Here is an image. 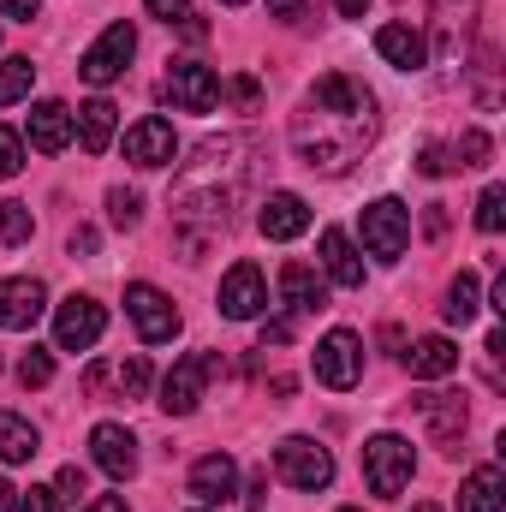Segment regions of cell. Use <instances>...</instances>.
I'll return each instance as SVG.
<instances>
[{
    "label": "cell",
    "mask_w": 506,
    "mask_h": 512,
    "mask_svg": "<svg viewBox=\"0 0 506 512\" xmlns=\"http://www.w3.org/2000/svg\"><path fill=\"white\" fill-rule=\"evenodd\" d=\"M376 54L387 60V66H399V72L429 66V42H423L411 24H381V30H376Z\"/></svg>",
    "instance_id": "cell-18"
},
{
    "label": "cell",
    "mask_w": 506,
    "mask_h": 512,
    "mask_svg": "<svg viewBox=\"0 0 506 512\" xmlns=\"http://www.w3.org/2000/svg\"><path fill=\"white\" fill-rule=\"evenodd\" d=\"M209 376H221V352H191V358H179V364L167 370V382H161V411H167V417H191V411L203 405Z\"/></svg>",
    "instance_id": "cell-4"
},
{
    "label": "cell",
    "mask_w": 506,
    "mask_h": 512,
    "mask_svg": "<svg viewBox=\"0 0 506 512\" xmlns=\"http://www.w3.org/2000/svg\"><path fill=\"white\" fill-rule=\"evenodd\" d=\"M274 471H280V483H292V489H304V495H316V489L334 483V459H328V447L310 441V435H286V441L274 447Z\"/></svg>",
    "instance_id": "cell-3"
},
{
    "label": "cell",
    "mask_w": 506,
    "mask_h": 512,
    "mask_svg": "<svg viewBox=\"0 0 506 512\" xmlns=\"http://www.w3.org/2000/svg\"><path fill=\"white\" fill-rule=\"evenodd\" d=\"M501 465H477L465 483H459V512H501Z\"/></svg>",
    "instance_id": "cell-27"
},
{
    "label": "cell",
    "mask_w": 506,
    "mask_h": 512,
    "mask_svg": "<svg viewBox=\"0 0 506 512\" xmlns=\"http://www.w3.org/2000/svg\"><path fill=\"white\" fill-rule=\"evenodd\" d=\"M126 316L137 322V334H143L149 346H161V340L179 334V310H173V298H167L161 286H149V280H131L126 286Z\"/></svg>",
    "instance_id": "cell-9"
},
{
    "label": "cell",
    "mask_w": 506,
    "mask_h": 512,
    "mask_svg": "<svg viewBox=\"0 0 506 512\" xmlns=\"http://www.w3.org/2000/svg\"><path fill=\"white\" fill-rule=\"evenodd\" d=\"M411 512H441V507H429V501H423V507H411Z\"/></svg>",
    "instance_id": "cell-50"
},
{
    "label": "cell",
    "mask_w": 506,
    "mask_h": 512,
    "mask_svg": "<svg viewBox=\"0 0 506 512\" xmlns=\"http://www.w3.org/2000/svg\"><path fill=\"white\" fill-rule=\"evenodd\" d=\"M30 143H36L42 155H60V149L72 143V108H66V102H36V108H30Z\"/></svg>",
    "instance_id": "cell-21"
},
{
    "label": "cell",
    "mask_w": 506,
    "mask_h": 512,
    "mask_svg": "<svg viewBox=\"0 0 506 512\" xmlns=\"http://www.w3.org/2000/svg\"><path fill=\"white\" fill-rule=\"evenodd\" d=\"M102 387H114L120 399H143V387H149V358H126V364H96V370L84 376V393H102Z\"/></svg>",
    "instance_id": "cell-19"
},
{
    "label": "cell",
    "mask_w": 506,
    "mask_h": 512,
    "mask_svg": "<svg viewBox=\"0 0 506 512\" xmlns=\"http://www.w3.org/2000/svg\"><path fill=\"white\" fill-rule=\"evenodd\" d=\"M417 173H429V179L453 173V149H441V143H423V155H417Z\"/></svg>",
    "instance_id": "cell-36"
},
{
    "label": "cell",
    "mask_w": 506,
    "mask_h": 512,
    "mask_svg": "<svg viewBox=\"0 0 506 512\" xmlns=\"http://www.w3.org/2000/svg\"><path fill=\"white\" fill-rule=\"evenodd\" d=\"M30 84H36V66H30L24 54H12V60L0 66V108L24 102V96H30Z\"/></svg>",
    "instance_id": "cell-29"
},
{
    "label": "cell",
    "mask_w": 506,
    "mask_h": 512,
    "mask_svg": "<svg viewBox=\"0 0 506 512\" xmlns=\"http://www.w3.org/2000/svg\"><path fill=\"white\" fill-rule=\"evenodd\" d=\"M411 471H417V453H411L405 435H370L364 441V483H370V495L393 501L411 483Z\"/></svg>",
    "instance_id": "cell-2"
},
{
    "label": "cell",
    "mask_w": 506,
    "mask_h": 512,
    "mask_svg": "<svg viewBox=\"0 0 506 512\" xmlns=\"http://www.w3.org/2000/svg\"><path fill=\"white\" fill-rule=\"evenodd\" d=\"M191 495H197L203 507H221L227 495H239V465H233V453H203V459L191 465Z\"/></svg>",
    "instance_id": "cell-17"
},
{
    "label": "cell",
    "mask_w": 506,
    "mask_h": 512,
    "mask_svg": "<svg viewBox=\"0 0 506 512\" xmlns=\"http://www.w3.org/2000/svg\"><path fill=\"white\" fill-rule=\"evenodd\" d=\"M30 233H36L30 203H0V245H30Z\"/></svg>",
    "instance_id": "cell-30"
},
{
    "label": "cell",
    "mask_w": 506,
    "mask_h": 512,
    "mask_svg": "<svg viewBox=\"0 0 506 512\" xmlns=\"http://www.w3.org/2000/svg\"><path fill=\"white\" fill-rule=\"evenodd\" d=\"M423 227H429V239H441V233H447V215H441V203H429V215H423Z\"/></svg>",
    "instance_id": "cell-45"
},
{
    "label": "cell",
    "mask_w": 506,
    "mask_h": 512,
    "mask_svg": "<svg viewBox=\"0 0 506 512\" xmlns=\"http://www.w3.org/2000/svg\"><path fill=\"white\" fill-rule=\"evenodd\" d=\"M197 512H203V507H197Z\"/></svg>",
    "instance_id": "cell-53"
},
{
    "label": "cell",
    "mask_w": 506,
    "mask_h": 512,
    "mask_svg": "<svg viewBox=\"0 0 506 512\" xmlns=\"http://www.w3.org/2000/svg\"><path fill=\"white\" fill-rule=\"evenodd\" d=\"M334 6H340V18H364L370 12V0H334Z\"/></svg>",
    "instance_id": "cell-47"
},
{
    "label": "cell",
    "mask_w": 506,
    "mask_h": 512,
    "mask_svg": "<svg viewBox=\"0 0 506 512\" xmlns=\"http://www.w3.org/2000/svg\"><path fill=\"white\" fill-rule=\"evenodd\" d=\"M36 6H42V0H0V18H18V24H30V18H36Z\"/></svg>",
    "instance_id": "cell-42"
},
{
    "label": "cell",
    "mask_w": 506,
    "mask_h": 512,
    "mask_svg": "<svg viewBox=\"0 0 506 512\" xmlns=\"http://www.w3.org/2000/svg\"><path fill=\"white\" fill-rule=\"evenodd\" d=\"M227 6H245V0H227Z\"/></svg>",
    "instance_id": "cell-51"
},
{
    "label": "cell",
    "mask_w": 506,
    "mask_h": 512,
    "mask_svg": "<svg viewBox=\"0 0 506 512\" xmlns=\"http://www.w3.org/2000/svg\"><path fill=\"white\" fill-rule=\"evenodd\" d=\"M173 155H179V143H173V126H167L161 114H149V120H137V126L126 131V161L131 167H149V173H155V167H167Z\"/></svg>",
    "instance_id": "cell-15"
},
{
    "label": "cell",
    "mask_w": 506,
    "mask_h": 512,
    "mask_svg": "<svg viewBox=\"0 0 506 512\" xmlns=\"http://www.w3.org/2000/svg\"><path fill=\"white\" fill-rule=\"evenodd\" d=\"M227 96H233L239 108H256V102H262V84H256L251 72H245V78H233V84H227Z\"/></svg>",
    "instance_id": "cell-38"
},
{
    "label": "cell",
    "mask_w": 506,
    "mask_h": 512,
    "mask_svg": "<svg viewBox=\"0 0 506 512\" xmlns=\"http://www.w3.org/2000/svg\"><path fill=\"white\" fill-rule=\"evenodd\" d=\"M405 370H411L417 382H441V376L459 370V346L441 340V334H429V340H417V346L405 352Z\"/></svg>",
    "instance_id": "cell-20"
},
{
    "label": "cell",
    "mask_w": 506,
    "mask_h": 512,
    "mask_svg": "<svg viewBox=\"0 0 506 512\" xmlns=\"http://www.w3.org/2000/svg\"><path fill=\"white\" fill-rule=\"evenodd\" d=\"M262 501H268V477H256V483H251V495H245V507H262Z\"/></svg>",
    "instance_id": "cell-49"
},
{
    "label": "cell",
    "mask_w": 506,
    "mask_h": 512,
    "mask_svg": "<svg viewBox=\"0 0 506 512\" xmlns=\"http://www.w3.org/2000/svg\"><path fill=\"white\" fill-rule=\"evenodd\" d=\"M24 173V137L0 126V179H18Z\"/></svg>",
    "instance_id": "cell-35"
},
{
    "label": "cell",
    "mask_w": 506,
    "mask_h": 512,
    "mask_svg": "<svg viewBox=\"0 0 506 512\" xmlns=\"http://www.w3.org/2000/svg\"><path fill=\"white\" fill-rule=\"evenodd\" d=\"M483 310V292H477V274H459L453 286H447V304H441V316L453 322V328H465L471 316Z\"/></svg>",
    "instance_id": "cell-28"
},
{
    "label": "cell",
    "mask_w": 506,
    "mask_h": 512,
    "mask_svg": "<svg viewBox=\"0 0 506 512\" xmlns=\"http://www.w3.org/2000/svg\"><path fill=\"white\" fill-rule=\"evenodd\" d=\"M108 221H114L120 233H131V227L143 221V197L126 191V185H114V191H108Z\"/></svg>",
    "instance_id": "cell-31"
},
{
    "label": "cell",
    "mask_w": 506,
    "mask_h": 512,
    "mask_svg": "<svg viewBox=\"0 0 506 512\" xmlns=\"http://www.w3.org/2000/svg\"><path fill=\"white\" fill-rule=\"evenodd\" d=\"M161 102H173L179 114H209L221 102V78L203 60H173L161 78Z\"/></svg>",
    "instance_id": "cell-6"
},
{
    "label": "cell",
    "mask_w": 506,
    "mask_h": 512,
    "mask_svg": "<svg viewBox=\"0 0 506 512\" xmlns=\"http://www.w3.org/2000/svg\"><path fill=\"white\" fill-rule=\"evenodd\" d=\"M292 340V316H274V322H262V346H286Z\"/></svg>",
    "instance_id": "cell-39"
},
{
    "label": "cell",
    "mask_w": 506,
    "mask_h": 512,
    "mask_svg": "<svg viewBox=\"0 0 506 512\" xmlns=\"http://www.w3.org/2000/svg\"><path fill=\"white\" fill-rule=\"evenodd\" d=\"M316 382L334 387V393H352L364 382V340L352 328H334L316 340Z\"/></svg>",
    "instance_id": "cell-5"
},
{
    "label": "cell",
    "mask_w": 506,
    "mask_h": 512,
    "mask_svg": "<svg viewBox=\"0 0 506 512\" xmlns=\"http://www.w3.org/2000/svg\"><path fill=\"white\" fill-rule=\"evenodd\" d=\"M376 90L352 72H322L292 114V149L310 173H346L376 143Z\"/></svg>",
    "instance_id": "cell-1"
},
{
    "label": "cell",
    "mask_w": 506,
    "mask_h": 512,
    "mask_svg": "<svg viewBox=\"0 0 506 512\" xmlns=\"http://www.w3.org/2000/svg\"><path fill=\"white\" fill-rule=\"evenodd\" d=\"M304 6H310V0H268V18H286V24H298V18H304Z\"/></svg>",
    "instance_id": "cell-41"
},
{
    "label": "cell",
    "mask_w": 506,
    "mask_h": 512,
    "mask_svg": "<svg viewBox=\"0 0 506 512\" xmlns=\"http://www.w3.org/2000/svg\"><path fill=\"white\" fill-rule=\"evenodd\" d=\"M256 227H262V239H274V245H286V239H298V233L310 227V203H304L298 191H274V197L262 203V215H256Z\"/></svg>",
    "instance_id": "cell-16"
},
{
    "label": "cell",
    "mask_w": 506,
    "mask_h": 512,
    "mask_svg": "<svg viewBox=\"0 0 506 512\" xmlns=\"http://www.w3.org/2000/svg\"><path fill=\"white\" fill-rule=\"evenodd\" d=\"M477 227H483V233H501L506 227V185H489V191L477 197Z\"/></svg>",
    "instance_id": "cell-33"
},
{
    "label": "cell",
    "mask_w": 506,
    "mask_h": 512,
    "mask_svg": "<svg viewBox=\"0 0 506 512\" xmlns=\"http://www.w3.org/2000/svg\"><path fill=\"white\" fill-rule=\"evenodd\" d=\"M84 512H131V507L120 501V495H96V501H90Z\"/></svg>",
    "instance_id": "cell-46"
},
{
    "label": "cell",
    "mask_w": 506,
    "mask_h": 512,
    "mask_svg": "<svg viewBox=\"0 0 506 512\" xmlns=\"http://www.w3.org/2000/svg\"><path fill=\"white\" fill-rule=\"evenodd\" d=\"M42 310H48V286L42 280H30V274L0 280V328L6 334H30L42 322Z\"/></svg>",
    "instance_id": "cell-12"
},
{
    "label": "cell",
    "mask_w": 506,
    "mask_h": 512,
    "mask_svg": "<svg viewBox=\"0 0 506 512\" xmlns=\"http://www.w3.org/2000/svg\"><path fill=\"white\" fill-rule=\"evenodd\" d=\"M143 6H149L155 18H167V24H173V18H185V0H143Z\"/></svg>",
    "instance_id": "cell-43"
},
{
    "label": "cell",
    "mask_w": 506,
    "mask_h": 512,
    "mask_svg": "<svg viewBox=\"0 0 506 512\" xmlns=\"http://www.w3.org/2000/svg\"><path fill=\"white\" fill-rule=\"evenodd\" d=\"M18 382H24V387H48V382H54V352L30 346V352L18 358Z\"/></svg>",
    "instance_id": "cell-32"
},
{
    "label": "cell",
    "mask_w": 506,
    "mask_h": 512,
    "mask_svg": "<svg viewBox=\"0 0 506 512\" xmlns=\"http://www.w3.org/2000/svg\"><path fill=\"white\" fill-rule=\"evenodd\" d=\"M131 54H137V30H131L126 18L120 24H108L96 42H90V54L78 60V72H84V84H96V90H108L120 72L131 66Z\"/></svg>",
    "instance_id": "cell-8"
},
{
    "label": "cell",
    "mask_w": 506,
    "mask_h": 512,
    "mask_svg": "<svg viewBox=\"0 0 506 512\" xmlns=\"http://www.w3.org/2000/svg\"><path fill=\"white\" fill-rule=\"evenodd\" d=\"M72 256H96V227H78L72 233Z\"/></svg>",
    "instance_id": "cell-44"
},
{
    "label": "cell",
    "mask_w": 506,
    "mask_h": 512,
    "mask_svg": "<svg viewBox=\"0 0 506 512\" xmlns=\"http://www.w3.org/2000/svg\"><path fill=\"white\" fill-rule=\"evenodd\" d=\"M221 316L227 322H256L262 316V304H268V280H262V268L256 262H233L227 268V280H221Z\"/></svg>",
    "instance_id": "cell-11"
},
{
    "label": "cell",
    "mask_w": 506,
    "mask_h": 512,
    "mask_svg": "<svg viewBox=\"0 0 506 512\" xmlns=\"http://www.w3.org/2000/svg\"><path fill=\"white\" fill-rule=\"evenodd\" d=\"M18 512H60V495L54 489H24L18 495Z\"/></svg>",
    "instance_id": "cell-37"
},
{
    "label": "cell",
    "mask_w": 506,
    "mask_h": 512,
    "mask_svg": "<svg viewBox=\"0 0 506 512\" xmlns=\"http://www.w3.org/2000/svg\"><path fill=\"white\" fill-rule=\"evenodd\" d=\"M322 268H328V280H334V286H346V292H352V286H364V256L352 251V239H346L340 227H328V233H322Z\"/></svg>",
    "instance_id": "cell-23"
},
{
    "label": "cell",
    "mask_w": 506,
    "mask_h": 512,
    "mask_svg": "<svg viewBox=\"0 0 506 512\" xmlns=\"http://www.w3.org/2000/svg\"><path fill=\"white\" fill-rule=\"evenodd\" d=\"M411 245V209L399 197H376L364 209V251L376 262H399V251Z\"/></svg>",
    "instance_id": "cell-7"
},
{
    "label": "cell",
    "mask_w": 506,
    "mask_h": 512,
    "mask_svg": "<svg viewBox=\"0 0 506 512\" xmlns=\"http://www.w3.org/2000/svg\"><path fill=\"white\" fill-rule=\"evenodd\" d=\"M54 495L78 501V495H84V471H78V465H66V471H60V483H54Z\"/></svg>",
    "instance_id": "cell-40"
},
{
    "label": "cell",
    "mask_w": 506,
    "mask_h": 512,
    "mask_svg": "<svg viewBox=\"0 0 506 512\" xmlns=\"http://www.w3.org/2000/svg\"><path fill=\"white\" fill-rule=\"evenodd\" d=\"M90 453H96V465H102L114 483L137 477V435H131L126 423H96V429H90Z\"/></svg>",
    "instance_id": "cell-13"
},
{
    "label": "cell",
    "mask_w": 506,
    "mask_h": 512,
    "mask_svg": "<svg viewBox=\"0 0 506 512\" xmlns=\"http://www.w3.org/2000/svg\"><path fill=\"white\" fill-rule=\"evenodd\" d=\"M483 161H489V131L471 126L459 143H453V167H483Z\"/></svg>",
    "instance_id": "cell-34"
},
{
    "label": "cell",
    "mask_w": 506,
    "mask_h": 512,
    "mask_svg": "<svg viewBox=\"0 0 506 512\" xmlns=\"http://www.w3.org/2000/svg\"><path fill=\"white\" fill-rule=\"evenodd\" d=\"M411 405H417V417L429 423V441H435V447H459V435H465V417H471L459 393H417Z\"/></svg>",
    "instance_id": "cell-14"
},
{
    "label": "cell",
    "mask_w": 506,
    "mask_h": 512,
    "mask_svg": "<svg viewBox=\"0 0 506 512\" xmlns=\"http://www.w3.org/2000/svg\"><path fill=\"white\" fill-rule=\"evenodd\" d=\"M0 512H18V489H12L6 477H0Z\"/></svg>",
    "instance_id": "cell-48"
},
{
    "label": "cell",
    "mask_w": 506,
    "mask_h": 512,
    "mask_svg": "<svg viewBox=\"0 0 506 512\" xmlns=\"http://www.w3.org/2000/svg\"><path fill=\"white\" fill-rule=\"evenodd\" d=\"M102 334H108V310H102L96 298H78V292H72V298L54 310V346H60V352H90Z\"/></svg>",
    "instance_id": "cell-10"
},
{
    "label": "cell",
    "mask_w": 506,
    "mask_h": 512,
    "mask_svg": "<svg viewBox=\"0 0 506 512\" xmlns=\"http://www.w3.org/2000/svg\"><path fill=\"white\" fill-rule=\"evenodd\" d=\"M471 24H477V0H435V30H441L435 54H441V60H453Z\"/></svg>",
    "instance_id": "cell-24"
},
{
    "label": "cell",
    "mask_w": 506,
    "mask_h": 512,
    "mask_svg": "<svg viewBox=\"0 0 506 512\" xmlns=\"http://www.w3.org/2000/svg\"><path fill=\"white\" fill-rule=\"evenodd\" d=\"M280 298H286V316H310V310L328 304L316 268H304V262H286V268H280Z\"/></svg>",
    "instance_id": "cell-22"
},
{
    "label": "cell",
    "mask_w": 506,
    "mask_h": 512,
    "mask_svg": "<svg viewBox=\"0 0 506 512\" xmlns=\"http://www.w3.org/2000/svg\"><path fill=\"white\" fill-rule=\"evenodd\" d=\"M36 453H42L36 423H30V417H18V411H0V459H6V465H30Z\"/></svg>",
    "instance_id": "cell-25"
},
{
    "label": "cell",
    "mask_w": 506,
    "mask_h": 512,
    "mask_svg": "<svg viewBox=\"0 0 506 512\" xmlns=\"http://www.w3.org/2000/svg\"><path fill=\"white\" fill-rule=\"evenodd\" d=\"M114 114H120V108H114L108 96H96V102H84V108H78L72 131H78V143H84L90 155H102V149L114 143Z\"/></svg>",
    "instance_id": "cell-26"
},
{
    "label": "cell",
    "mask_w": 506,
    "mask_h": 512,
    "mask_svg": "<svg viewBox=\"0 0 506 512\" xmlns=\"http://www.w3.org/2000/svg\"><path fill=\"white\" fill-rule=\"evenodd\" d=\"M340 512H358V507H340Z\"/></svg>",
    "instance_id": "cell-52"
}]
</instances>
